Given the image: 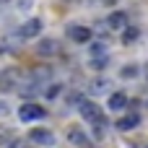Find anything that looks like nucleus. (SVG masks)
Wrapping results in <instances>:
<instances>
[{
	"label": "nucleus",
	"mask_w": 148,
	"mask_h": 148,
	"mask_svg": "<svg viewBox=\"0 0 148 148\" xmlns=\"http://www.w3.org/2000/svg\"><path fill=\"white\" fill-rule=\"evenodd\" d=\"M78 107H81L83 120H88L91 125H104V112L99 109V104H96V101H81Z\"/></svg>",
	"instance_id": "obj_1"
},
{
	"label": "nucleus",
	"mask_w": 148,
	"mask_h": 148,
	"mask_svg": "<svg viewBox=\"0 0 148 148\" xmlns=\"http://www.w3.org/2000/svg\"><path fill=\"white\" fill-rule=\"evenodd\" d=\"M47 112H44V107L42 104H34V101H26V104H21L18 107V120L21 122H29V120H42Z\"/></svg>",
	"instance_id": "obj_2"
},
{
	"label": "nucleus",
	"mask_w": 148,
	"mask_h": 148,
	"mask_svg": "<svg viewBox=\"0 0 148 148\" xmlns=\"http://www.w3.org/2000/svg\"><path fill=\"white\" fill-rule=\"evenodd\" d=\"M29 140H34V143H39V146H52V143H55V135H52V130H47V127H31V130H29Z\"/></svg>",
	"instance_id": "obj_3"
},
{
	"label": "nucleus",
	"mask_w": 148,
	"mask_h": 148,
	"mask_svg": "<svg viewBox=\"0 0 148 148\" xmlns=\"http://www.w3.org/2000/svg\"><path fill=\"white\" fill-rule=\"evenodd\" d=\"M42 34V21L39 18H29L21 29H18V36L21 39H31V36H39Z\"/></svg>",
	"instance_id": "obj_4"
},
{
	"label": "nucleus",
	"mask_w": 148,
	"mask_h": 148,
	"mask_svg": "<svg viewBox=\"0 0 148 148\" xmlns=\"http://www.w3.org/2000/svg\"><path fill=\"white\" fill-rule=\"evenodd\" d=\"M68 36H70L73 42H78V44H86V42H91L94 31H91L88 26H68Z\"/></svg>",
	"instance_id": "obj_5"
},
{
	"label": "nucleus",
	"mask_w": 148,
	"mask_h": 148,
	"mask_svg": "<svg viewBox=\"0 0 148 148\" xmlns=\"http://www.w3.org/2000/svg\"><path fill=\"white\" fill-rule=\"evenodd\" d=\"M18 86V70L16 68H5L0 73V91H10Z\"/></svg>",
	"instance_id": "obj_6"
},
{
	"label": "nucleus",
	"mask_w": 148,
	"mask_h": 148,
	"mask_svg": "<svg viewBox=\"0 0 148 148\" xmlns=\"http://www.w3.org/2000/svg\"><path fill=\"white\" fill-rule=\"evenodd\" d=\"M127 101H130V99H127V94H122V91H112L107 104H109V109H112V112H120V109H125V107H127Z\"/></svg>",
	"instance_id": "obj_7"
},
{
	"label": "nucleus",
	"mask_w": 148,
	"mask_h": 148,
	"mask_svg": "<svg viewBox=\"0 0 148 148\" xmlns=\"http://www.w3.org/2000/svg\"><path fill=\"white\" fill-rule=\"evenodd\" d=\"M68 140H70L73 146H86V143H88V135H86L78 125H70V127H68Z\"/></svg>",
	"instance_id": "obj_8"
},
{
	"label": "nucleus",
	"mask_w": 148,
	"mask_h": 148,
	"mask_svg": "<svg viewBox=\"0 0 148 148\" xmlns=\"http://www.w3.org/2000/svg\"><path fill=\"white\" fill-rule=\"evenodd\" d=\"M36 52L39 55H57L60 52V42L57 39H42L39 47H36Z\"/></svg>",
	"instance_id": "obj_9"
},
{
	"label": "nucleus",
	"mask_w": 148,
	"mask_h": 148,
	"mask_svg": "<svg viewBox=\"0 0 148 148\" xmlns=\"http://www.w3.org/2000/svg\"><path fill=\"white\" fill-rule=\"evenodd\" d=\"M140 125V114H127V117H122V120H117V130H122V133H127V130H133V127H138Z\"/></svg>",
	"instance_id": "obj_10"
},
{
	"label": "nucleus",
	"mask_w": 148,
	"mask_h": 148,
	"mask_svg": "<svg viewBox=\"0 0 148 148\" xmlns=\"http://www.w3.org/2000/svg\"><path fill=\"white\" fill-rule=\"evenodd\" d=\"M107 26H109V29H125V26H127V13L114 10V13L107 18Z\"/></svg>",
	"instance_id": "obj_11"
},
{
	"label": "nucleus",
	"mask_w": 148,
	"mask_h": 148,
	"mask_svg": "<svg viewBox=\"0 0 148 148\" xmlns=\"http://www.w3.org/2000/svg\"><path fill=\"white\" fill-rule=\"evenodd\" d=\"M104 91H109V81H107V78L91 81V94H104Z\"/></svg>",
	"instance_id": "obj_12"
},
{
	"label": "nucleus",
	"mask_w": 148,
	"mask_h": 148,
	"mask_svg": "<svg viewBox=\"0 0 148 148\" xmlns=\"http://www.w3.org/2000/svg\"><path fill=\"white\" fill-rule=\"evenodd\" d=\"M138 34H140V31H138L135 26H133V29H130V26H125V29H122V42H125V44H133V42L138 39Z\"/></svg>",
	"instance_id": "obj_13"
},
{
	"label": "nucleus",
	"mask_w": 148,
	"mask_h": 148,
	"mask_svg": "<svg viewBox=\"0 0 148 148\" xmlns=\"http://www.w3.org/2000/svg\"><path fill=\"white\" fill-rule=\"evenodd\" d=\"M135 75H138V65H125V68L120 70V78H122V81H133Z\"/></svg>",
	"instance_id": "obj_14"
},
{
	"label": "nucleus",
	"mask_w": 148,
	"mask_h": 148,
	"mask_svg": "<svg viewBox=\"0 0 148 148\" xmlns=\"http://www.w3.org/2000/svg\"><path fill=\"white\" fill-rule=\"evenodd\" d=\"M3 148H29V143H26L23 138H10V140H8Z\"/></svg>",
	"instance_id": "obj_15"
},
{
	"label": "nucleus",
	"mask_w": 148,
	"mask_h": 148,
	"mask_svg": "<svg viewBox=\"0 0 148 148\" xmlns=\"http://www.w3.org/2000/svg\"><path fill=\"white\" fill-rule=\"evenodd\" d=\"M109 60H107V55H96L94 60H91V68H96V70H101L104 65H107Z\"/></svg>",
	"instance_id": "obj_16"
},
{
	"label": "nucleus",
	"mask_w": 148,
	"mask_h": 148,
	"mask_svg": "<svg viewBox=\"0 0 148 148\" xmlns=\"http://www.w3.org/2000/svg\"><path fill=\"white\" fill-rule=\"evenodd\" d=\"M65 101H68V104H75V107H78V104H81V101H83V96H81V94H78V91H70V94H68V99H65Z\"/></svg>",
	"instance_id": "obj_17"
},
{
	"label": "nucleus",
	"mask_w": 148,
	"mask_h": 148,
	"mask_svg": "<svg viewBox=\"0 0 148 148\" xmlns=\"http://www.w3.org/2000/svg\"><path fill=\"white\" fill-rule=\"evenodd\" d=\"M8 138H13V133H10L8 127H0V146H5V143H8Z\"/></svg>",
	"instance_id": "obj_18"
},
{
	"label": "nucleus",
	"mask_w": 148,
	"mask_h": 148,
	"mask_svg": "<svg viewBox=\"0 0 148 148\" xmlns=\"http://www.w3.org/2000/svg\"><path fill=\"white\" fill-rule=\"evenodd\" d=\"M96 55H107L104 52V44H91V57H96Z\"/></svg>",
	"instance_id": "obj_19"
},
{
	"label": "nucleus",
	"mask_w": 148,
	"mask_h": 148,
	"mask_svg": "<svg viewBox=\"0 0 148 148\" xmlns=\"http://www.w3.org/2000/svg\"><path fill=\"white\" fill-rule=\"evenodd\" d=\"M60 94V86H49L47 88V99H52V96H57Z\"/></svg>",
	"instance_id": "obj_20"
},
{
	"label": "nucleus",
	"mask_w": 148,
	"mask_h": 148,
	"mask_svg": "<svg viewBox=\"0 0 148 148\" xmlns=\"http://www.w3.org/2000/svg\"><path fill=\"white\" fill-rule=\"evenodd\" d=\"M0 3H8V0H0Z\"/></svg>",
	"instance_id": "obj_21"
},
{
	"label": "nucleus",
	"mask_w": 148,
	"mask_h": 148,
	"mask_svg": "<svg viewBox=\"0 0 148 148\" xmlns=\"http://www.w3.org/2000/svg\"><path fill=\"white\" fill-rule=\"evenodd\" d=\"M146 104H148V101H146Z\"/></svg>",
	"instance_id": "obj_22"
},
{
	"label": "nucleus",
	"mask_w": 148,
	"mask_h": 148,
	"mask_svg": "<svg viewBox=\"0 0 148 148\" xmlns=\"http://www.w3.org/2000/svg\"><path fill=\"white\" fill-rule=\"evenodd\" d=\"M146 70H148V68H146Z\"/></svg>",
	"instance_id": "obj_23"
}]
</instances>
